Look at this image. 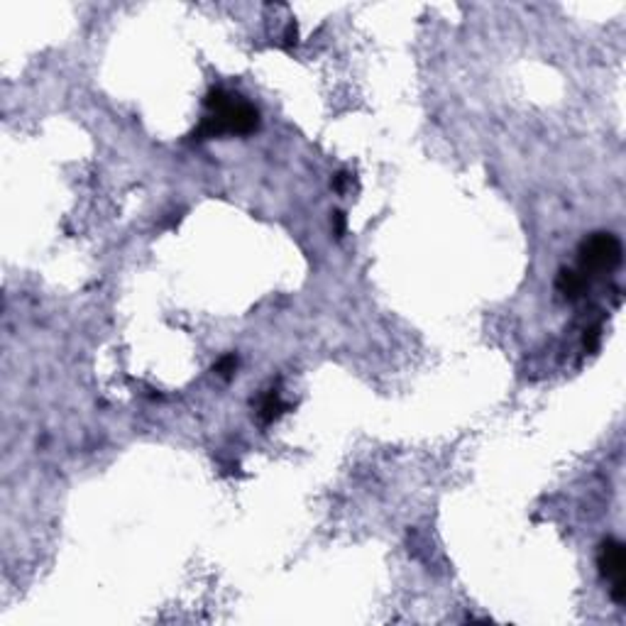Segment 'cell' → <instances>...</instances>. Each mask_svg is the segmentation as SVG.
Masks as SVG:
<instances>
[{"label": "cell", "mask_w": 626, "mask_h": 626, "mask_svg": "<svg viewBox=\"0 0 626 626\" xmlns=\"http://www.w3.org/2000/svg\"><path fill=\"white\" fill-rule=\"evenodd\" d=\"M208 115L193 130V140H210L220 135H250L259 125V113L254 105L232 96L225 88H213L206 96Z\"/></svg>", "instance_id": "1"}, {"label": "cell", "mask_w": 626, "mask_h": 626, "mask_svg": "<svg viewBox=\"0 0 626 626\" xmlns=\"http://www.w3.org/2000/svg\"><path fill=\"white\" fill-rule=\"evenodd\" d=\"M622 262V242L612 232H595L580 247V271H609Z\"/></svg>", "instance_id": "2"}, {"label": "cell", "mask_w": 626, "mask_h": 626, "mask_svg": "<svg viewBox=\"0 0 626 626\" xmlns=\"http://www.w3.org/2000/svg\"><path fill=\"white\" fill-rule=\"evenodd\" d=\"M600 570L605 578L612 580V600L617 605L626 602V556H624V543L617 539H609L600 548Z\"/></svg>", "instance_id": "3"}, {"label": "cell", "mask_w": 626, "mask_h": 626, "mask_svg": "<svg viewBox=\"0 0 626 626\" xmlns=\"http://www.w3.org/2000/svg\"><path fill=\"white\" fill-rule=\"evenodd\" d=\"M587 284H590V281H587L585 271H580V269H563L561 276H558V281H556L558 291L565 293L568 298L583 296V293L587 291Z\"/></svg>", "instance_id": "4"}, {"label": "cell", "mask_w": 626, "mask_h": 626, "mask_svg": "<svg viewBox=\"0 0 626 626\" xmlns=\"http://www.w3.org/2000/svg\"><path fill=\"white\" fill-rule=\"evenodd\" d=\"M284 411H289V404L281 401L276 392H269V394L262 399V404H259V419H262V423H274Z\"/></svg>", "instance_id": "5"}, {"label": "cell", "mask_w": 626, "mask_h": 626, "mask_svg": "<svg viewBox=\"0 0 626 626\" xmlns=\"http://www.w3.org/2000/svg\"><path fill=\"white\" fill-rule=\"evenodd\" d=\"M237 369V357L235 355H225L218 360V365H215V372H218L220 377H225V379H230L232 374H235Z\"/></svg>", "instance_id": "6"}, {"label": "cell", "mask_w": 626, "mask_h": 626, "mask_svg": "<svg viewBox=\"0 0 626 626\" xmlns=\"http://www.w3.org/2000/svg\"><path fill=\"white\" fill-rule=\"evenodd\" d=\"M350 181H352V176L347 174V171H338V174L333 176V188L335 191H345V188L350 186Z\"/></svg>", "instance_id": "7"}, {"label": "cell", "mask_w": 626, "mask_h": 626, "mask_svg": "<svg viewBox=\"0 0 626 626\" xmlns=\"http://www.w3.org/2000/svg\"><path fill=\"white\" fill-rule=\"evenodd\" d=\"M333 230H335V235L340 237L342 232H345V215L340 213V210H338V213L333 215Z\"/></svg>", "instance_id": "8"}, {"label": "cell", "mask_w": 626, "mask_h": 626, "mask_svg": "<svg viewBox=\"0 0 626 626\" xmlns=\"http://www.w3.org/2000/svg\"><path fill=\"white\" fill-rule=\"evenodd\" d=\"M284 40H286V44L296 42V25H289V27H286V35H284Z\"/></svg>", "instance_id": "9"}]
</instances>
